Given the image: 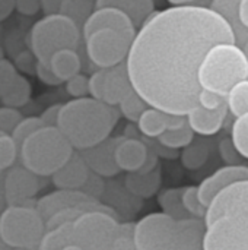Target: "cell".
<instances>
[{
    "mask_svg": "<svg viewBox=\"0 0 248 250\" xmlns=\"http://www.w3.org/2000/svg\"><path fill=\"white\" fill-rule=\"evenodd\" d=\"M237 42L231 25L200 4L155 12L137 31L127 72L133 89L149 107L187 116L199 105V69L212 47Z\"/></svg>",
    "mask_w": 248,
    "mask_h": 250,
    "instance_id": "obj_1",
    "label": "cell"
},
{
    "mask_svg": "<svg viewBox=\"0 0 248 250\" xmlns=\"http://www.w3.org/2000/svg\"><path fill=\"white\" fill-rule=\"evenodd\" d=\"M120 117L117 107L92 97L73 98L61 105L57 127L77 151L107 141Z\"/></svg>",
    "mask_w": 248,
    "mask_h": 250,
    "instance_id": "obj_2",
    "label": "cell"
},
{
    "mask_svg": "<svg viewBox=\"0 0 248 250\" xmlns=\"http://www.w3.org/2000/svg\"><path fill=\"white\" fill-rule=\"evenodd\" d=\"M75 154V148L57 126H44L19 148V161L39 177H51Z\"/></svg>",
    "mask_w": 248,
    "mask_h": 250,
    "instance_id": "obj_3",
    "label": "cell"
},
{
    "mask_svg": "<svg viewBox=\"0 0 248 250\" xmlns=\"http://www.w3.org/2000/svg\"><path fill=\"white\" fill-rule=\"evenodd\" d=\"M248 59L237 42L216 44L206 54L200 69L199 82L203 89L227 97L241 81L247 79Z\"/></svg>",
    "mask_w": 248,
    "mask_h": 250,
    "instance_id": "obj_4",
    "label": "cell"
},
{
    "mask_svg": "<svg viewBox=\"0 0 248 250\" xmlns=\"http://www.w3.org/2000/svg\"><path fill=\"white\" fill-rule=\"evenodd\" d=\"M82 40L80 26L63 13L44 15L32 25L26 35L28 48L44 64H48L53 54L60 50H79Z\"/></svg>",
    "mask_w": 248,
    "mask_h": 250,
    "instance_id": "obj_5",
    "label": "cell"
},
{
    "mask_svg": "<svg viewBox=\"0 0 248 250\" xmlns=\"http://www.w3.org/2000/svg\"><path fill=\"white\" fill-rule=\"evenodd\" d=\"M47 231L37 201L7 205L0 214V236L13 249H37Z\"/></svg>",
    "mask_w": 248,
    "mask_h": 250,
    "instance_id": "obj_6",
    "label": "cell"
},
{
    "mask_svg": "<svg viewBox=\"0 0 248 250\" xmlns=\"http://www.w3.org/2000/svg\"><path fill=\"white\" fill-rule=\"evenodd\" d=\"M120 227L113 211H88L73 221V245L83 250H113Z\"/></svg>",
    "mask_w": 248,
    "mask_h": 250,
    "instance_id": "obj_7",
    "label": "cell"
},
{
    "mask_svg": "<svg viewBox=\"0 0 248 250\" xmlns=\"http://www.w3.org/2000/svg\"><path fill=\"white\" fill-rule=\"evenodd\" d=\"M134 37L115 29L96 31L83 40L86 56L98 69H111L127 60Z\"/></svg>",
    "mask_w": 248,
    "mask_h": 250,
    "instance_id": "obj_8",
    "label": "cell"
},
{
    "mask_svg": "<svg viewBox=\"0 0 248 250\" xmlns=\"http://www.w3.org/2000/svg\"><path fill=\"white\" fill-rule=\"evenodd\" d=\"M178 221L165 212H153L139 220L133 227L136 250H165L174 240Z\"/></svg>",
    "mask_w": 248,
    "mask_h": 250,
    "instance_id": "obj_9",
    "label": "cell"
},
{
    "mask_svg": "<svg viewBox=\"0 0 248 250\" xmlns=\"http://www.w3.org/2000/svg\"><path fill=\"white\" fill-rule=\"evenodd\" d=\"M205 250H248V221L238 217H221L206 226Z\"/></svg>",
    "mask_w": 248,
    "mask_h": 250,
    "instance_id": "obj_10",
    "label": "cell"
},
{
    "mask_svg": "<svg viewBox=\"0 0 248 250\" xmlns=\"http://www.w3.org/2000/svg\"><path fill=\"white\" fill-rule=\"evenodd\" d=\"M221 217H238L248 221V180H240L221 190L209 204L205 224Z\"/></svg>",
    "mask_w": 248,
    "mask_h": 250,
    "instance_id": "obj_11",
    "label": "cell"
},
{
    "mask_svg": "<svg viewBox=\"0 0 248 250\" xmlns=\"http://www.w3.org/2000/svg\"><path fill=\"white\" fill-rule=\"evenodd\" d=\"M41 179L22 164L13 166L3 173V186L7 205H22L34 202L41 189Z\"/></svg>",
    "mask_w": 248,
    "mask_h": 250,
    "instance_id": "obj_12",
    "label": "cell"
},
{
    "mask_svg": "<svg viewBox=\"0 0 248 250\" xmlns=\"http://www.w3.org/2000/svg\"><path fill=\"white\" fill-rule=\"evenodd\" d=\"M101 29H115L129 34H137V28L133 21L117 7H98L88 18L82 28L83 40Z\"/></svg>",
    "mask_w": 248,
    "mask_h": 250,
    "instance_id": "obj_13",
    "label": "cell"
},
{
    "mask_svg": "<svg viewBox=\"0 0 248 250\" xmlns=\"http://www.w3.org/2000/svg\"><path fill=\"white\" fill-rule=\"evenodd\" d=\"M121 141L120 138H108L107 141L88 148L85 151H79L89 166L91 171L101 177H113L118 174L120 168L115 163V148L118 142Z\"/></svg>",
    "mask_w": 248,
    "mask_h": 250,
    "instance_id": "obj_14",
    "label": "cell"
},
{
    "mask_svg": "<svg viewBox=\"0 0 248 250\" xmlns=\"http://www.w3.org/2000/svg\"><path fill=\"white\" fill-rule=\"evenodd\" d=\"M240 180H248V167L247 166H225L219 170H216L212 176L205 179L197 188H199V198L202 204L208 208L212 199L225 188L229 185L240 182Z\"/></svg>",
    "mask_w": 248,
    "mask_h": 250,
    "instance_id": "obj_15",
    "label": "cell"
},
{
    "mask_svg": "<svg viewBox=\"0 0 248 250\" xmlns=\"http://www.w3.org/2000/svg\"><path fill=\"white\" fill-rule=\"evenodd\" d=\"M98 199L86 195L82 190H66V189H57L39 199H37V209L39 211V214L42 215V218L47 220L51 218L54 214L67 209V208H73V207H79L83 204H89V202H96Z\"/></svg>",
    "mask_w": 248,
    "mask_h": 250,
    "instance_id": "obj_16",
    "label": "cell"
},
{
    "mask_svg": "<svg viewBox=\"0 0 248 250\" xmlns=\"http://www.w3.org/2000/svg\"><path fill=\"white\" fill-rule=\"evenodd\" d=\"M149 157L148 144L139 136H121L115 148V163L127 173L140 171Z\"/></svg>",
    "mask_w": 248,
    "mask_h": 250,
    "instance_id": "obj_17",
    "label": "cell"
},
{
    "mask_svg": "<svg viewBox=\"0 0 248 250\" xmlns=\"http://www.w3.org/2000/svg\"><path fill=\"white\" fill-rule=\"evenodd\" d=\"M92 171L86 161L83 160L80 152H76L72 155V158L51 176V182L57 189H66V190H82Z\"/></svg>",
    "mask_w": 248,
    "mask_h": 250,
    "instance_id": "obj_18",
    "label": "cell"
},
{
    "mask_svg": "<svg viewBox=\"0 0 248 250\" xmlns=\"http://www.w3.org/2000/svg\"><path fill=\"white\" fill-rule=\"evenodd\" d=\"M133 91V85L127 72L126 62L107 69L105 73V85H104V103L108 105L117 107L120 103Z\"/></svg>",
    "mask_w": 248,
    "mask_h": 250,
    "instance_id": "obj_19",
    "label": "cell"
},
{
    "mask_svg": "<svg viewBox=\"0 0 248 250\" xmlns=\"http://www.w3.org/2000/svg\"><path fill=\"white\" fill-rule=\"evenodd\" d=\"M205 230L206 224L199 218H187L178 221L177 234L165 250H205Z\"/></svg>",
    "mask_w": 248,
    "mask_h": 250,
    "instance_id": "obj_20",
    "label": "cell"
},
{
    "mask_svg": "<svg viewBox=\"0 0 248 250\" xmlns=\"http://www.w3.org/2000/svg\"><path fill=\"white\" fill-rule=\"evenodd\" d=\"M227 113L228 107L212 111L197 105L187 114V120L194 133L202 136H210L222 129L224 122L227 119Z\"/></svg>",
    "mask_w": 248,
    "mask_h": 250,
    "instance_id": "obj_21",
    "label": "cell"
},
{
    "mask_svg": "<svg viewBox=\"0 0 248 250\" xmlns=\"http://www.w3.org/2000/svg\"><path fill=\"white\" fill-rule=\"evenodd\" d=\"M98 7H117L123 10L136 28H140L155 13L153 0H98Z\"/></svg>",
    "mask_w": 248,
    "mask_h": 250,
    "instance_id": "obj_22",
    "label": "cell"
},
{
    "mask_svg": "<svg viewBox=\"0 0 248 250\" xmlns=\"http://www.w3.org/2000/svg\"><path fill=\"white\" fill-rule=\"evenodd\" d=\"M48 66L61 82H67L70 78L80 73L82 57L77 50L64 48L53 54Z\"/></svg>",
    "mask_w": 248,
    "mask_h": 250,
    "instance_id": "obj_23",
    "label": "cell"
},
{
    "mask_svg": "<svg viewBox=\"0 0 248 250\" xmlns=\"http://www.w3.org/2000/svg\"><path fill=\"white\" fill-rule=\"evenodd\" d=\"M240 3L241 0H210V9L219 13L232 28L237 44L243 47L248 41V29L240 21Z\"/></svg>",
    "mask_w": 248,
    "mask_h": 250,
    "instance_id": "obj_24",
    "label": "cell"
},
{
    "mask_svg": "<svg viewBox=\"0 0 248 250\" xmlns=\"http://www.w3.org/2000/svg\"><path fill=\"white\" fill-rule=\"evenodd\" d=\"M161 185V170L156 167L151 173H129L126 177V186L127 189L140 198H149L152 196Z\"/></svg>",
    "mask_w": 248,
    "mask_h": 250,
    "instance_id": "obj_25",
    "label": "cell"
},
{
    "mask_svg": "<svg viewBox=\"0 0 248 250\" xmlns=\"http://www.w3.org/2000/svg\"><path fill=\"white\" fill-rule=\"evenodd\" d=\"M168 113L148 107L137 122V130L146 138H159L168 130Z\"/></svg>",
    "mask_w": 248,
    "mask_h": 250,
    "instance_id": "obj_26",
    "label": "cell"
},
{
    "mask_svg": "<svg viewBox=\"0 0 248 250\" xmlns=\"http://www.w3.org/2000/svg\"><path fill=\"white\" fill-rule=\"evenodd\" d=\"M73 245V223H66L45 231L38 250H61Z\"/></svg>",
    "mask_w": 248,
    "mask_h": 250,
    "instance_id": "obj_27",
    "label": "cell"
},
{
    "mask_svg": "<svg viewBox=\"0 0 248 250\" xmlns=\"http://www.w3.org/2000/svg\"><path fill=\"white\" fill-rule=\"evenodd\" d=\"M183 190H184V188L183 189H167L158 198L162 212L171 215L177 221L191 218L183 205Z\"/></svg>",
    "mask_w": 248,
    "mask_h": 250,
    "instance_id": "obj_28",
    "label": "cell"
},
{
    "mask_svg": "<svg viewBox=\"0 0 248 250\" xmlns=\"http://www.w3.org/2000/svg\"><path fill=\"white\" fill-rule=\"evenodd\" d=\"M96 4L98 0H63L60 13L73 19L82 29L88 18L96 10Z\"/></svg>",
    "mask_w": 248,
    "mask_h": 250,
    "instance_id": "obj_29",
    "label": "cell"
},
{
    "mask_svg": "<svg viewBox=\"0 0 248 250\" xmlns=\"http://www.w3.org/2000/svg\"><path fill=\"white\" fill-rule=\"evenodd\" d=\"M31 94H32L31 82L25 76L19 75L16 82L13 83V86L0 100L3 103V105L13 107V108H20L25 104H28V101L31 100Z\"/></svg>",
    "mask_w": 248,
    "mask_h": 250,
    "instance_id": "obj_30",
    "label": "cell"
},
{
    "mask_svg": "<svg viewBox=\"0 0 248 250\" xmlns=\"http://www.w3.org/2000/svg\"><path fill=\"white\" fill-rule=\"evenodd\" d=\"M194 141V132L190 127V125L187 123L186 126L180 127V129H174V130H167L165 133H162L158 138V142L168 148V149H180V148H186L189 146L191 142Z\"/></svg>",
    "mask_w": 248,
    "mask_h": 250,
    "instance_id": "obj_31",
    "label": "cell"
},
{
    "mask_svg": "<svg viewBox=\"0 0 248 250\" xmlns=\"http://www.w3.org/2000/svg\"><path fill=\"white\" fill-rule=\"evenodd\" d=\"M228 110L237 119L248 113V79L238 82L227 95Z\"/></svg>",
    "mask_w": 248,
    "mask_h": 250,
    "instance_id": "obj_32",
    "label": "cell"
},
{
    "mask_svg": "<svg viewBox=\"0 0 248 250\" xmlns=\"http://www.w3.org/2000/svg\"><path fill=\"white\" fill-rule=\"evenodd\" d=\"M148 103L133 89L118 105V110H120V114L123 117H126L129 122H133V123H137L140 116L143 114V111L148 108Z\"/></svg>",
    "mask_w": 248,
    "mask_h": 250,
    "instance_id": "obj_33",
    "label": "cell"
},
{
    "mask_svg": "<svg viewBox=\"0 0 248 250\" xmlns=\"http://www.w3.org/2000/svg\"><path fill=\"white\" fill-rule=\"evenodd\" d=\"M19 158V148L12 135L0 132V176L16 164Z\"/></svg>",
    "mask_w": 248,
    "mask_h": 250,
    "instance_id": "obj_34",
    "label": "cell"
},
{
    "mask_svg": "<svg viewBox=\"0 0 248 250\" xmlns=\"http://www.w3.org/2000/svg\"><path fill=\"white\" fill-rule=\"evenodd\" d=\"M231 139L240 155L248 160V113L234 120L231 129Z\"/></svg>",
    "mask_w": 248,
    "mask_h": 250,
    "instance_id": "obj_35",
    "label": "cell"
},
{
    "mask_svg": "<svg viewBox=\"0 0 248 250\" xmlns=\"http://www.w3.org/2000/svg\"><path fill=\"white\" fill-rule=\"evenodd\" d=\"M183 205H184L186 211L190 214L191 218H199V220L203 218L205 220L208 208L202 204V201L199 198V188L197 186L184 188V190H183Z\"/></svg>",
    "mask_w": 248,
    "mask_h": 250,
    "instance_id": "obj_36",
    "label": "cell"
},
{
    "mask_svg": "<svg viewBox=\"0 0 248 250\" xmlns=\"http://www.w3.org/2000/svg\"><path fill=\"white\" fill-rule=\"evenodd\" d=\"M44 127V123L41 120L39 116H29V117H23L18 126L15 127V130L12 132V138L16 142L18 148H20V145L23 144V141L31 136L34 132H37L38 129Z\"/></svg>",
    "mask_w": 248,
    "mask_h": 250,
    "instance_id": "obj_37",
    "label": "cell"
},
{
    "mask_svg": "<svg viewBox=\"0 0 248 250\" xmlns=\"http://www.w3.org/2000/svg\"><path fill=\"white\" fill-rule=\"evenodd\" d=\"M208 157V145L206 144H194L191 142L186 146L183 152V164L186 168H199Z\"/></svg>",
    "mask_w": 248,
    "mask_h": 250,
    "instance_id": "obj_38",
    "label": "cell"
},
{
    "mask_svg": "<svg viewBox=\"0 0 248 250\" xmlns=\"http://www.w3.org/2000/svg\"><path fill=\"white\" fill-rule=\"evenodd\" d=\"M18 76L19 73L16 66L10 60L1 57L0 59V98L13 86Z\"/></svg>",
    "mask_w": 248,
    "mask_h": 250,
    "instance_id": "obj_39",
    "label": "cell"
},
{
    "mask_svg": "<svg viewBox=\"0 0 248 250\" xmlns=\"http://www.w3.org/2000/svg\"><path fill=\"white\" fill-rule=\"evenodd\" d=\"M22 119L23 116L19 111V108H13L7 105L0 107V132L12 135V132L15 130V127Z\"/></svg>",
    "mask_w": 248,
    "mask_h": 250,
    "instance_id": "obj_40",
    "label": "cell"
},
{
    "mask_svg": "<svg viewBox=\"0 0 248 250\" xmlns=\"http://www.w3.org/2000/svg\"><path fill=\"white\" fill-rule=\"evenodd\" d=\"M66 91L73 98H83L89 95V78L79 73L66 82Z\"/></svg>",
    "mask_w": 248,
    "mask_h": 250,
    "instance_id": "obj_41",
    "label": "cell"
},
{
    "mask_svg": "<svg viewBox=\"0 0 248 250\" xmlns=\"http://www.w3.org/2000/svg\"><path fill=\"white\" fill-rule=\"evenodd\" d=\"M199 105L206 108V110H221L228 107L227 103V97H222L219 94H215L209 89H202L200 95H199Z\"/></svg>",
    "mask_w": 248,
    "mask_h": 250,
    "instance_id": "obj_42",
    "label": "cell"
},
{
    "mask_svg": "<svg viewBox=\"0 0 248 250\" xmlns=\"http://www.w3.org/2000/svg\"><path fill=\"white\" fill-rule=\"evenodd\" d=\"M107 69H98L89 76V97L102 101L104 100V85H105Z\"/></svg>",
    "mask_w": 248,
    "mask_h": 250,
    "instance_id": "obj_43",
    "label": "cell"
},
{
    "mask_svg": "<svg viewBox=\"0 0 248 250\" xmlns=\"http://www.w3.org/2000/svg\"><path fill=\"white\" fill-rule=\"evenodd\" d=\"M133 227L134 224H121L120 227V236L114 245L113 250H136L133 242Z\"/></svg>",
    "mask_w": 248,
    "mask_h": 250,
    "instance_id": "obj_44",
    "label": "cell"
},
{
    "mask_svg": "<svg viewBox=\"0 0 248 250\" xmlns=\"http://www.w3.org/2000/svg\"><path fill=\"white\" fill-rule=\"evenodd\" d=\"M37 62L38 60L35 59L32 51L31 50H25V51H20L16 56L15 66H16V69H19V70H22L25 73H35Z\"/></svg>",
    "mask_w": 248,
    "mask_h": 250,
    "instance_id": "obj_45",
    "label": "cell"
},
{
    "mask_svg": "<svg viewBox=\"0 0 248 250\" xmlns=\"http://www.w3.org/2000/svg\"><path fill=\"white\" fill-rule=\"evenodd\" d=\"M35 75H37V78H38L42 83H45V85H48V86H58L60 83H63V82L54 75V72L50 69L48 64L39 63V62H37Z\"/></svg>",
    "mask_w": 248,
    "mask_h": 250,
    "instance_id": "obj_46",
    "label": "cell"
},
{
    "mask_svg": "<svg viewBox=\"0 0 248 250\" xmlns=\"http://www.w3.org/2000/svg\"><path fill=\"white\" fill-rule=\"evenodd\" d=\"M219 149H221L222 158L228 163V166H240V164H241V163L238 161V157H241V155H240V152L237 151V148L234 146L232 139H224V141L221 142Z\"/></svg>",
    "mask_w": 248,
    "mask_h": 250,
    "instance_id": "obj_47",
    "label": "cell"
},
{
    "mask_svg": "<svg viewBox=\"0 0 248 250\" xmlns=\"http://www.w3.org/2000/svg\"><path fill=\"white\" fill-rule=\"evenodd\" d=\"M15 9L23 16H34L41 10V0H15Z\"/></svg>",
    "mask_w": 248,
    "mask_h": 250,
    "instance_id": "obj_48",
    "label": "cell"
},
{
    "mask_svg": "<svg viewBox=\"0 0 248 250\" xmlns=\"http://www.w3.org/2000/svg\"><path fill=\"white\" fill-rule=\"evenodd\" d=\"M61 105H63V104H53V105L47 107V108L39 114V117H41L44 126H57Z\"/></svg>",
    "mask_w": 248,
    "mask_h": 250,
    "instance_id": "obj_49",
    "label": "cell"
},
{
    "mask_svg": "<svg viewBox=\"0 0 248 250\" xmlns=\"http://www.w3.org/2000/svg\"><path fill=\"white\" fill-rule=\"evenodd\" d=\"M63 0H41V10L44 15H54L60 13Z\"/></svg>",
    "mask_w": 248,
    "mask_h": 250,
    "instance_id": "obj_50",
    "label": "cell"
},
{
    "mask_svg": "<svg viewBox=\"0 0 248 250\" xmlns=\"http://www.w3.org/2000/svg\"><path fill=\"white\" fill-rule=\"evenodd\" d=\"M15 9V0H0V22L10 16Z\"/></svg>",
    "mask_w": 248,
    "mask_h": 250,
    "instance_id": "obj_51",
    "label": "cell"
},
{
    "mask_svg": "<svg viewBox=\"0 0 248 250\" xmlns=\"http://www.w3.org/2000/svg\"><path fill=\"white\" fill-rule=\"evenodd\" d=\"M238 15H240V21H241V23H243V25H244V26L248 29V0H241Z\"/></svg>",
    "mask_w": 248,
    "mask_h": 250,
    "instance_id": "obj_52",
    "label": "cell"
},
{
    "mask_svg": "<svg viewBox=\"0 0 248 250\" xmlns=\"http://www.w3.org/2000/svg\"><path fill=\"white\" fill-rule=\"evenodd\" d=\"M7 207L6 202V195H4V186H3V176H0V214L4 211V208Z\"/></svg>",
    "mask_w": 248,
    "mask_h": 250,
    "instance_id": "obj_53",
    "label": "cell"
},
{
    "mask_svg": "<svg viewBox=\"0 0 248 250\" xmlns=\"http://www.w3.org/2000/svg\"><path fill=\"white\" fill-rule=\"evenodd\" d=\"M172 6H183V4H194L196 0H168Z\"/></svg>",
    "mask_w": 248,
    "mask_h": 250,
    "instance_id": "obj_54",
    "label": "cell"
},
{
    "mask_svg": "<svg viewBox=\"0 0 248 250\" xmlns=\"http://www.w3.org/2000/svg\"><path fill=\"white\" fill-rule=\"evenodd\" d=\"M0 250H15L7 242H4L3 239H1V236H0Z\"/></svg>",
    "mask_w": 248,
    "mask_h": 250,
    "instance_id": "obj_55",
    "label": "cell"
},
{
    "mask_svg": "<svg viewBox=\"0 0 248 250\" xmlns=\"http://www.w3.org/2000/svg\"><path fill=\"white\" fill-rule=\"evenodd\" d=\"M61 250H83L82 248H79V246H76V245H70V246H66L64 249Z\"/></svg>",
    "mask_w": 248,
    "mask_h": 250,
    "instance_id": "obj_56",
    "label": "cell"
},
{
    "mask_svg": "<svg viewBox=\"0 0 248 250\" xmlns=\"http://www.w3.org/2000/svg\"><path fill=\"white\" fill-rule=\"evenodd\" d=\"M243 50H244V53H246V56H247V59H248V41L243 45Z\"/></svg>",
    "mask_w": 248,
    "mask_h": 250,
    "instance_id": "obj_57",
    "label": "cell"
},
{
    "mask_svg": "<svg viewBox=\"0 0 248 250\" xmlns=\"http://www.w3.org/2000/svg\"><path fill=\"white\" fill-rule=\"evenodd\" d=\"M15 250H38V248H37V249H15Z\"/></svg>",
    "mask_w": 248,
    "mask_h": 250,
    "instance_id": "obj_58",
    "label": "cell"
},
{
    "mask_svg": "<svg viewBox=\"0 0 248 250\" xmlns=\"http://www.w3.org/2000/svg\"><path fill=\"white\" fill-rule=\"evenodd\" d=\"M247 79H248V69H247Z\"/></svg>",
    "mask_w": 248,
    "mask_h": 250,
    "instance_id": "obj_59",
    "label": "cell"
}]
</instances>
